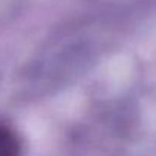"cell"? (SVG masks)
<instances>
[{
    "mask_svg": "<svg viewBox=\"0 0 156 156\" xmlns=\"http://www.w3.org/2000/svg\"><path fill=\"white\" fill-rule=\"evenodd\" d=\"M21 144L17 133L5 124H0V156H20Z\"/></svg>",
    "mask_w": 156,
    "mask_h": 156,
    "instance_id": "cell-1",
    "label": "cell"
}]
</instances>
